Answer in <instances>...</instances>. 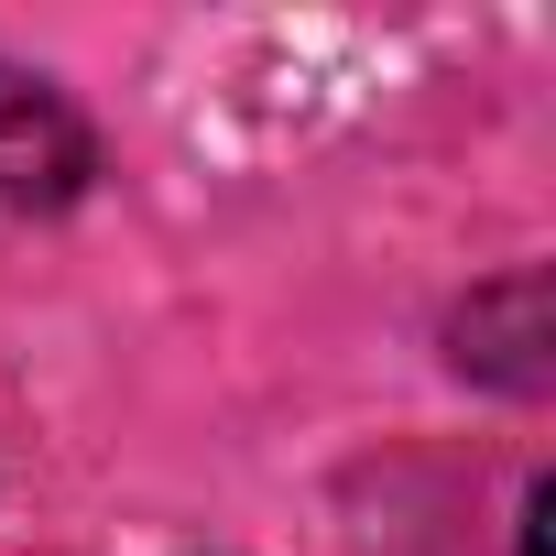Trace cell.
I'll return each mask as SVG.
<instances>
[{
	"label": "cell",
	"mask_w": 556,
	"mask_h": 556,
	"mask_svg": "<svg viewBox=\"0 0 556 556\" xmlns=\"http://www.w3.org/2000/svg\"><path fill=\"white\" fill-rule=\"evenodd\" d=\"M77 175H88L77 110L45 77L0 66V207H55V197H77Z\"/></svg>",
	"instance_id": "1"
}]
</instances>
